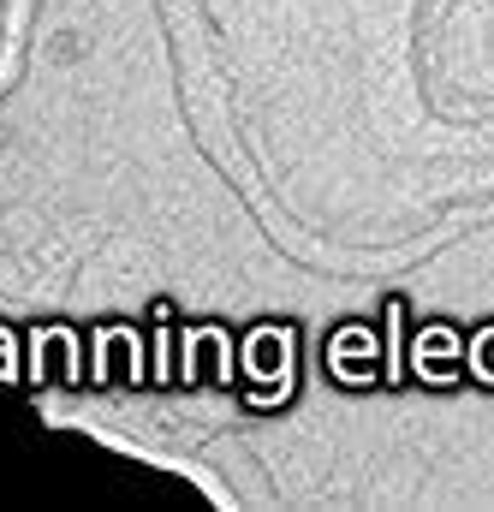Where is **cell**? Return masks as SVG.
I'll return each mask as SVG.
<instances>
[{
    "label": "cell",
    "mask_w": 494,
    "mask_h": 512,
    "mask_svg": "<svg viewBox=\"0 0 494 512\" xmlns=\"http://www.w3.org/2000/svg\"><path fill=\"white\" fill-rule=\"evenodd\" d=\"M0 6H6V0H0Z\"/></svg>",
    "instance_id": "cell-1"
}]
</instances>
